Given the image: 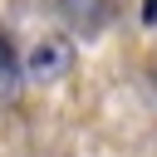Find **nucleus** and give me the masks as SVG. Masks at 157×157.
<instances>
[{"mask_svg": "<svg viewBox=\"0 0 157 157\" xmlns=\"http://www.w3.org/2000/svg\"><path fill=\"white\" fill-rule=\"evenodd\" d=\"M69 69H74V44H69V39L44 34V39H34V44L25 49V78H34V83H54V78H64Z\"/></svg>", "mask_w": 157, "mask_h": 157, "instance_id": "obj_1", "label": "nucleus"}, {"mask_svg": "<svg viewBox=\"0 0 157 157\" xmlns=\"http://www.w3.org/2000/svg\"><path fill=\"white\" fill-rule=\"evenodd\" d=\"M54 10H59V20H64L74 34H93V29L108 25L113 0H54Z\"/></svg>", "mask_w": 157, "mask_h": 157, "instance_id": "obj_2", "label": "nucleus"}, {"mask_svg": "<svg viewBox=\"0 0 157 157\" xmlns=\"http://www.w3.org/2000/svg\"><path fill=\"white\" fill-rule=\"evenodd\" d=\"M142 20H147V25H157V0H147V10H142Z\"/></svg>", "mask_w": 157, "mask_h": 157, "instance_id": "obj_3", "label": "nucleus"}]
</instances>
